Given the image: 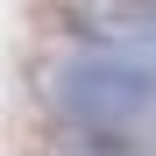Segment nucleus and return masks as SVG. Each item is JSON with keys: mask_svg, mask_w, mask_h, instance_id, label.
Here are the masks:
<instances>
[{"mask_svg": "<svg viewBox=\"0 0 156 156\" xmlns=\"http://www.w3.org/2000/svg\"><path fill=\"white\" fill-rule=\"evenodd\" d=\"M43 99H50L64 121L142 128V121H156V64H135V57H121V50L99 43L92 57H78V64H57V71H50Z\"/></svg>", "mask_w": 156, "mask_h": 156, "instance_id": "f257e3e1", "label": "nucleus"}]
</instances>
